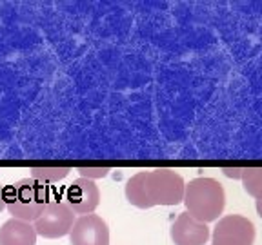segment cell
<instances>
[{
  "mask_svg": "<svg viewBox=\"0 0 262 245\" xmlns=\"http://www.w3.org/2000/svg\"><path fill=\"white\" fill-rule=\"evenodd\" d=\"M184 178L175 169H151L133 175L126 184V198L139 209L179 205L184 200Z\"/></svg>",
  "mask_w": 262,
  "mask_h": 245,
  "instance_id": "obj_1",
  "label": "cell"
},
{
  "mask_svg": "<svg viewBox=\"0 0 262 245\" xmlns=\"http://www.w3.org/2000/svg\"><path fill=\"white\" fill-rule=\"evenodd\" d=\"M182 202L189 216L202 224H208V222H215L222 214L226 205V192L222 184L215 178L199 176L186 184Z\"/></svg>",
  "mask_w": 262,
  "mask_h": 245,
  "instance_id": "obj_2",
  "label": "cell"
},
{
  "mask_svg": "<svg viewBox=\"0 0 262 245\" xmlns=\"http://www.w3.org/2000/svg\"><path fill=\"white\" fill-rule=\"evenodd\" d=\"M49 202L48 189L44 184L33 178H22L4 187L6 211L15 220L33 224Z\"/></svg>",
  "mask_w": 262,
  "mask_h": 245,
  "instance_id": "obj_3",
  "label": "cell"
},
{
  "mask_svg": "<svg viewBox=\"0 0 262 245\" xmlns=\"http://www.w3.org/2000/svg\"><path fill=\"white\" fill-rule=\"evenodd\" d=\"M75 220V212L66 205L64 200H49L40 216L33 222V227L37 231V236L55 240L70 234Z\"/></svg>",
  "mask_w": 262,
  "mask_h": 245,
  "instance_id": "obj_4",
  "label": "cell"
},
{
  "mask_svg": "<svg viewBox=\"0 0 262 245\" xmlns=\"http://www.w3.org/2000/svg\"><path fill=\"white\" fill-rule=\"evenodd\" d=\"M253 222L241 214H228L215 225L211 245H253Z\"/></svg>",
  "mask_w": 262,
  "mask_h": 245,
  "instance_id": "obj_5",
  "label": "cell"
},
{
  "mask_svg": "<svg viewBox=\"0 0 262 245\" xmlns=\"http://www.w3.org/2000/svg\"><path fill=\"white\" fill-rule=\"evenodd\" d=\"M71 245H110V227L98 214L77 218L70 231Z\"/></svg>",
  "mask_w": 262,
  "mask_h": 245,
  "instance_id": "obj_6",
  "label": "cell"
},
{
  "mask_svg": "<svg viewBox=\"0 0 262 245\" xmlns=\"http://www.w3.org/2000/svg\"><path fill=\"white\" fill-rule=\"evenodd\" d=\"M66 205L75 214H93V211L100 204V191L93 180L77 178L70 187L66 189Z\"/></svg>",
  "mask_w": 262,
  "mask_h": 245,
  "instance_id": "obj_7",
  "label": "cell"
},
{
  "mask_svg": "<svg viewBox=\"0 0 262 245\" xmlns=\"http://www.w3.org/2000/svg\"><path fill=\"white\" fill-rule=\"evenodd\" d=\"M169 234L175 245H204L209 240V227L189 216L188 212H180Z\"/></svg>",
  "mask_w": 262,
  "mask_h": 245,
  "instance_id": "obj_8",
  "label": "cell"
},
{
  "mask_svg": "<svg viewBox=\"0 0 262 245\" xmlns=\"http://www.w3.org/2000/svg\"><path fill=\"white\" fill-rule=\"evenodd\" d=\"M37 243V231L33 224L22 220L6 222L0 227V245H35Z\"/></svg>",
  "mask_w": 262,
  "mask_h": 245,
  "instance_id": "obj_9",
  "label": "cell"
},
{
  "mask_svg": "<svg viewBox=\"0 0 262 245\" xmlns=\"http://www.w3.org/2000/svg\"><path fill=\"white\" fill-rule=\"evenodd\" d=\"M70 167H33L29 169V178L37 180L40 184H57L66 176H70Z\"/></svg>",
  "mask_w": 262,
  "mask_h": 245,
  "instance_id": "obj_10",
  "label": "cell"
},
{
  "mask_svg": "<svg viewBox=\"0 0 262 245\" xmlns=\"http://www.w3.org/2000/svg\"><path fill=\"white\" fill-rule=\"evenodd\" d=\"M241 182L248 194L257 198V200H262V167L244 169Z\"/></svg>",
  "mask_w": 262,
  "mask_h": 245,
  "instance_id": "obj_11",
  "label": "cell"
},
{
  "mask_svg": "<svg viewBox=\"0 0 262 245\" xmlns=\"http://www.w3.org/2000/svg\"><path fill=\"white\" fill-rule=\"evenodd\" d=\"M75 171L80 175V178H86V180H98V178H104V176L110 175L111 169L110 167H78Z\"/></svg>",
  "mask_w": 262,
  "mask_h": 245,
  "instance_id": "obj_12",
  "label": "cell"
},
{
  "mask_svg": "<svg viewBox=\"0 0 262 245\" xmlns=\"http://www.w3.org/2000/svg\"><path fill=\"white\" fill-rule=\"evenodd\" d=\"M222 173H224L228 178H235V180H241L242 178V173H244V169H238V167H226L222 169Z\"/></svg>",
  "mask_w": 262,
  "mask_h": 245,
  "instance_id": "obj_13",
  "label": "cell"
},
{
  "mask_svg": "<svg viewBox=\"0 0 262 245\" xmlns=\"http://www.w3.org/2000/svg\"><path fill=\"white\" fill-rule=\"evenodd\" d=\"M6 209V204H4V187L0 185V212Z\"/></svg>",
  "mask_w": 262,
  "mask_h": 245,
  "instance_id": "obj_14",
  "label": "cell"
},
{
  "mask_svg": "<svg viewBox=\"0 0 262 245\" xmlns=\"http://www.w3.org/2000/svg\"><path fill=\"white\" fill-rule=\"evenodd\" d=\"M255 207H257V212H258V216L262 218V200H257V204H255Z\"/></svg>",
  "mask_w": 262,
  "mask_h": 245,
  "instance_id": "obj_15",
  "label": "cell"
}]
</instances>
